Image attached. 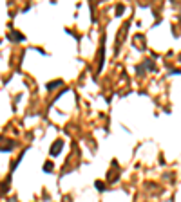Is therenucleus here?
Returning <instances> with one entry per match:
<instances>
[{
    "label": "nucleus",
    "instance_id": "1",
    "mask_svg": "<svg viewBox=\"0 0 181 202\" xmlns=\"http://www.w3.org/2000/svg\"><path fill=\"white\" fill-rule=\"evenodd\" d=\"M60 150H62V141H56L55 146H53V152H51V153H53V155H58Z\"/></svg>",
    "mask_w": 181,
    "mask_h": 202
}]
</instances>
